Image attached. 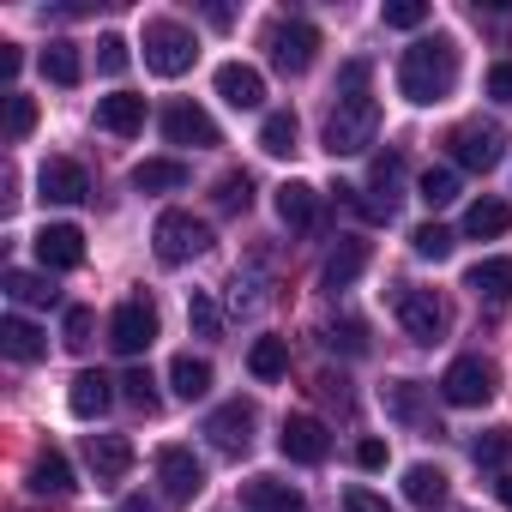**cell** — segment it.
<instances>
[{"instance_id": "cell-1", "label": "cell", "mask_w": 512, "mask_h": 512, "mask_svg": "<svg viewBox=\"0 0 512 512\" xmlns=\"http://www.w3.org/2000/svg\"><path fill=\"white\" fill-rule=\"evenodd\" d=\"M380 133V103L368 97V61H350L344 79H338V103L326 115V151L332 157H356L368 151Z\"/></svg>"}, {"instance_id": "cell-2", "label": "cell", "mask_w": 512, "mask_h": 512, "mask_svg": "<svg viewBox=\"0 0 512 512\" xmlns=\"http://www.w3.org/2000/svg\"><path fill=\"white\" fill-rule=\"evenodd\" d=\"M398 91L416 103V109H434L458 91V43L452 37H422L404 49L398 61Z\"/></svg>"}, {"instance_id": "cell-3", "label": "cell", "mask_w": 512, "mask_h": 512, "mask_svg": "<svg viewBox=\"0 0 512 512\" xmlns=\"http://www.w3.org/2000/svg\"><path fill=\"white\" fill-rule=\"evenodd\" d=\"M205 247H211V223H199L193 211H163L157 229H151L157 266H187V260H199Z\"/></svg>"}, {"instance_id": "cell-4", "label": "cell", "mask_w": 512, "mask_h": 512, "mask_svg": "<svg viewBox=\"0 0 512 512\" xmlns=\"http://www.w3.org/2000/svg\"><path fill=\"white\" fill-rule=\"evenodd\" d=\"M193 61H199V43H193V31L181 19H151L145 25V67L157 79H181Z\"/></svg>"}, {"instance_id": "cell-5", "label": "cell", "mask_w": 512, "mask_h": 512, "mask_svg": "<svg viewBox=\"0 0 512 512\" xmlns=\"http://www.w3.org/2000/svg\"><path fill=\"white\" fill-rule=\"evenodd\" d=\"M392 314H398V326H404L416 344H440L446 326H452V308H446L434 290H422V284H398V290H392Z\"/></svg>"}, {"instance_id": "cell-6", "label": "cell", "mask_w": 512, "mask_h": 512, "mask_svg": "<svg viewBox=\"0 0 512 512\" xmlns=\"http://www.w3.org/2000/svg\"><path fill=\"white\" fill-rule=\"evenodd\" d=\"M446 157H452L458 169H470V175H488V169H500V157H506V133H500L494 121H458V127L446 133Z\"/></svg>"}, {"instance_id": "cell-7", "label": "cell", "mask_w": 512, "mask_h": 512, "mask_svg": "<svg viewBox=\"0 0 512 512\" xmlns=\"http://www.w3.org/2000/svg\"><path fill=\"white\" fill-rule=\"evenodd\" d=\"M494 392H500V368H494L488 356H458V362L440 374V398H446L452 410H482Z\"/></svg>"}, {"instance_id": "cell-8", "label": "cell", "mask_w": 512, "mask_h": 512, "mask_svg": "<svg viewBox=\"0 0 512 512\" xmlns=\"http://www.w3.org/2000/svg\"><path fill=\"white\" fill-rule=\"evenodd\" d=\"M266 55H272V67L278 73H308L314 67V55H320V31L308 25V19H278L272 31H266Z\"/></svg>"}, {"instance_id": "cell-9", "label": "cell", "mask_w": 512, "mask_h": 512, "mask_svg": "<svg viewBox=\"0 0 512 512\" xmlns=\"http://www.w3.org/2000/svg\"><path fill=\"white\" fill-rule=\"evenodd\" d=\"M109 344H115V356H145L157 344V308L145 296H127L109 320Z\"/></svg>"}, {"instance_id": "cell-10", "label": "cell", "mask_w": 512, "mask_h": 512, "mask_svg": "<svg viewBox=\"0 0 512 512\" xmlns=\"http://www.w3.org/2000/svg\"><path fill=\"white\" fill-rule=\"evenodd\" d=\"M253 428H260V410H253L247 398H229V404H223V410H211V422H205L211 446H217V452H229V458H241V452L253 446Z\"/></svg>"}, {"instance_id": "cell-11", "label": "cell", "mask_w": 512, "mask_h": 512, "mask_svg": "<svg viewBox=\"0 0 512 512\" xmlns=\"http://www.w3.org/2000/svg\"><path fill=\"white\" fill-rule=\"evenodd\" d=\"M278 452H284L290 464H326L332 434H326L320 416H284V428H278Z\"/></svg>"}, {"instance_id": "cell-12", "label": "cell", "mask_w": 512, "mask_h": 512, "mask_svg": "<svg viewBox=\"0 0 512 512\" xmlns=\"http://www.w3.org/2000/svg\"><path fill=\"white\" fill-rule=\"evenodd\" d=\"M157 482H163V500H193L199 488H205V464L187 452V446H163L157 452Z\"/></svg>"}, {"instance_id": "cell-13", "label": "cell", "mask_w": 512, "mask_h": 512, "mask_svg": "<svg viewBox=\"0 0 512 512\" xmlns=\"http://www.w3.org/2000/svg\"><path fill=\"white\" fill-rule=\"evenodd\" d=\"M37 193H43L49 205H85V199H91V175H85L73 157H49V163L37 169Z\"/></svg>"}, {"instance_id": "cell-14", "label": "cell", "mask_w": 512, "mask_h": 512, "mask_svg": "<svg viewBox=\"0 0 512 512\" xmlns=\"http://www.w3.org/2000/svg\"><path fill=\"white\" fill-rule=\"evenodd\" d=\"M37 260H43V272H79L85 266V235L73 223H43L37 229Z\"/></svg>"}, {"instance_id": "cell-15", "label": "cell", "mask_w": 512, "mask_h": 512, "mask_svg": "<svg viewBox=\"0 0 512 512\" xmlns=\"http://www.w3.org/2000/svg\"><path fill=\"white\" fill-rule=\"evenodd\" d=\"M163 139H169V145H193V151H205V145H217V121H211L199 103L181 97V103L163 109Z\"/></svg>"}, {"instance_id": "cell-16", "label": "cell", "mask_w": 512, "mask_h": 512, "mask_svg": "<svg viewBox=\"0 0 512 512\" xmlns=\"http://www.w3.org/2000/svg\"><path fill=\"white\" fill-rule=\"evenodd\" d=\"M380 404H386V416H398L404 428H422V434H440V422H434V410H428V386H416V380H386V392H380Z\"/></svg>"}, {"instance_id": "cell-17", "label": "cell", "mask_w": 512, "mask_h": 512, "mask_svg": "<svg viewBox=\"0 0 512 512\" xmlns=\"http://www.w3.org/2000/svg\"><path fill=\"white\" fill-rule=\"evenodd\" d=\"M368 260H374V247H368L362 235H344V241L326 253V266H320V290H350V284L368 272Z\"/></svg>"}, {"instance_id": "cell-18", "label": "cell", "mask_w": 512, "mask_h": 512, "mask_svg": "<svg viewBox=\"0 0 512 512\" xmlns=\"http://www.w3.org/2000/svg\"><path fill=\"white\" fill-rule=\"evenodd\" d=\"M217 97H223L229 109H260V103H266V79H260V67L223 61V67H217Z\"/></svg>"}, {"instance_id": "cell-19", "label": "cell", "mask_w": 512, "mask_h": 512, "mask_svg": "<svg viewBox=\"0 0 512 512\" xmlns=\"http://www.w3.org/2000/svg\"><path fill=\"white\" fill-rule=\"evenodd\" d=\"M241 506H247V512H308L302 488H290V482H278V476H253V482H241Z\"/></svg>"}, {"instance_id": "cell-20", "label": "cell", "mask_w": 512, "mask_h": 512, "mask_svg": "<svg viewBox=\"0 0 512 512\" xmlns=\"http://www.w3.org/2000/svg\"><path fill=\"white\" fill-rule=\"evenodd\" d=\"M398 199H404V157L392 151V157H380L374 175H368V217H392Z\"/></svg>"}, {"instance_id": "cell-21", "label": "cell", "mask_w": 512, "mask_h": 512, "mask_svg": "<svg viewBox=\"0 0 512 512\" xmlns=\"http://www.w3.org/2000/svg\"><path fill=\"white\" fill-rule=\"evenodd\" d=\"M97 127L115 133V139H133L145 127V97L133 91H115V97H97Z\"/></svg>"}, {"instance_id": "cell-22", "label": "cell", "mask_w": 512, "mask_h": 512, "mask_svg": "<svg viewBox=\"0 0 512 512\" xmlns=\"http://www.w3.org/2000/svg\"><path fill=\"white\" fill-rule=\"evenodd\" d=\"M85 464L97 470V482H121V476L133 470V446H127L121 434H91V440H85Z\"/></svg>"}, {"instance_id": "cell-23", "label": "cell", "mask_w": 512, "mask_h": 512, "mask_svg": "<svg viewBox=\"0 0 512 512\" xmlns=\"http://www.w3.org/2000/svg\"><path fill=\"white\" fill-rule=\"evenodd\" d=\"M25 482H31V494H43V500H61V494H73V488H79V482H73L67 452H55V446L31 458V476H25Z\"/></svg>"}, {"instance_id": "cell-24", "label": "cell", "mask_w": 512, "mask_h": 512, "mask_svg": "<svg viewBox=\"0 0 512 512\" xmlns=\"http://www.w3.org/2000/svg\"><path fill=\"white\" fill-rule=\"evenodd\" d=\"M67 404H73V416H79V422H97V416H103V410L115 404V380H109V374H91V368H85V374L73 380Z\"/></svg>"}, {"instance_id": "cell-25", "label": "cell", "mask_w": 512, "mask_h": 512, "mask_svg": "<svg viewBox=\"0 0 512 512\" xmlns=\"http://www.w3.org/2000/svg\"><path fill=\"white\" fill-rule=\"evenodd\" d=\"M0 350H7L13 362H43V356H49V338H43L31 320L7 314V320H0Z\"/></svg>"}, {"instance_id": "cell-26", "label": "cell", "mask_w": 512, "mask_h": 512, "mask_svg": "<svg viewBox=\"0 0 512 512\" xmlns=\"http://www.w3.org/2000/svg\"><path fill=\"white\" fill-rule=\"evenodd\" d=\"M133 187H139V193H181V187H187V163H181V157H145V163L133 169Z\"/></svg>"}, {"instance_id": "cell-27", "label": "cell", "mask_w": 512, "mask_h": 512, "mask_svg": "<svg viewBox=\"0 0 512 512\" xmlns=\"http://www.w3.org/2000/svg\"><path fill=\"white\" fill-rule=\"evenodd\" d=\"M464 290H476L482 302H512V260H476L464 272Z\"/></svg>"}, {"instance_id": "cell-28", "label": "cell", "mask_w": 512, "mask_h": 512, "mask_svg": "<svg viewBox=\"0 0 512 512\" xmlns=\"http://www.w3.org/2000/svg\"><path fill=\"white\" fill-rule=\"evenodd\" d=\"M404 500L422 506V512H434V506L446 500V470H440V464H410V470H404Z\"/></svg>"}, {"instance_id": "cell-29", "label": "cell", "mask_w": 512, "mask_h": 512, "mask_svg": "<svg viewBox=\"0 0 512 512\" xmlns=\"http://www.w3.org/2000/svg\"><path fill=\"white\" fill-rule=\"evenodd\" d=\"M247 374H253V380H266V386L284 380V374H290V344H284V338H253V350H247Z\"/></svg>"}, {"instance_id": "cell-30", "label": "cell", "mask_w": 512, "mask_h": 512, "mask_svg": "<svg viewBox=\"0 0 512 512\" xmlns=\"http://www.w3.org/2000/svg\"><path fill=\"white\" fill-rule=\"evenodd\" d=\"M278 217H284L290 229H308V223L320 217V193H314L308 181H284V187H278Z\"/></svg>"}, {"instance_id": "cell-31", "label": "cell", "mask_w": 512, "mask_h": 512, "mask_svg": "<svg viewBox=\"0 0 512 512\" xmlns=\"http://www.w3.org/2000/svg\"><path fill=\"white\" fill-rule=\"evenodd\" d=\"M512 229V205L506 199H476L470 211H464V235H476V241H494V235H506Z\"/></svg>"}, {"instance_id": "cell-32", "label": "cell", "mask_w": 512, "mask_h": 512, "mask_svg": "<svg viewBox=\"0 0 512 512\" xmlns=\"http://www.w3.org/2000/svg\"><path fill=\"white\" fill-rule=\"evenodd\" d=\"M169 386H175V398H187V404L205 398V392H211V362H205V356H175V362H169Z\"/></svg>"}, {"instance_id": "cell-33", "label": "cell", "mask_w": 512, "mask_h": 512, "mask_svg": "<svg viewBox=\"0 0 512 512\" xmlns=\"http://www.w3.org/2000/svg\"><path fill=\"white\" fill-rule=\"evenodd\" d=\"M7 296H13L19 308H49V302H55V284H49V272L13 266V272H7Z\"/></svg>"}, {"instance_id": "cell-34", "label": "cell", "mask_w": 512, "mask_h": 512, "mask_svg": "<svg viewBox=\"0 0 512 512\" xmlns=\"http://www.w3.org/2000/svg\"><path fill=\"white\" fill-rule=\"evenodd\" d=\"M260 151H266V157H290V151H296V115H290V109H272V115L260 121Z\"/></svg>"}, {"instance_id": "cell-35", "label": "cell", "mask_w": 512, "mask_h": 512, "mask_svg": "<svg viewBox=\"0 0 512 512\" xmlns=\"http://www.w3.org/2000/svg\"><path fill=\"white\" fill-rule=\"evenodd\" d=\"M43 79H55V85H79V79H85L79 49H73V43H49V49H43Z\"/></svg>"}, {"instance_id": "cell-36", "label": "cell", "mask_w": 512, "mask_h": 512, "mask_svg": "<svg viewBox=\"0 0 512 512\" xmlns=\"http://www.w3.org/2000/svg\"><path fill=\"white\" fill-rule=\"evenodd\" d=\"M31 127H37V103L25 91H7V145H25Z\"/></svg>"}, {"instance_id": "cell-37", "label": "cell", "mask_w": 512, "mask_h": 512, "mask_svg": "<svg viewBox=\"0 0 512 512\" xmlns=\"http://www.w3.org/2000/svg\"><path fill=\"white\" fill-rule=\"evenodd\" d=\"M416 199H422V205H434V211H440V205H452V199H458V175H452V169H422Z\"/></svg>"}, {"instance_id": "cell-38", "label": "cell", "mask_w": 512, "mask_h": 512, "mask_svg": "<svg viewBox=\"0 0 512 512\" xmlns=\"http://www.w3.org/2000/svg\"><path fill=\"white\" fill-rule=\"evenodd\" d=\"M187 326H193V338H223V314H217V302L205 290L187 296Z\"/></svg>"}, {"instance_id": "cell-39", "label": "cell", "mask_w": 512, "mask_h": 512, "mask_svg": "<svg viewBox=\"0 0 512 512\" xmlns=\"http://www.w3.org/2000/svg\"><path fill=\"white\" fill-rule=\"evenodd\" d=\"M410 247L422 253V260H446V253H452V229H440V223H416V229H410Z\"/></svg>"}, {"instance_id": "cell-40", "label": "cell", "mask_w": 512, "mask_h": 512, "mask_svg": "<svg viewBox=\"0 0 512 512\" xmlns=\"http://www.w3.org/2000/svg\"><path fill=\"white\" fill-rule=\"evenodd\" d=\"M380 19H386L392 31H422V25H428V7H422V0H386Z\"/></svg>"}, {"instance_id": "cell-41", "label": "cell", "mask_w": 512, "mask_h": 512, "mask_svg": "<svg viewBox=\"0 0 512 512\" xmlns=\"http://www.w3.org/2000/svg\"><path fill=\"white\" fill-rule=\"evenodd\" d=\"M326 350H338V356H368V326H362V320L332 326V332H326Z\"/></svg>"}, {"instance_id": "cell-42", "label": "cell", "mask_w": 512, "mask_h": 512, "mask_svg": "<svg viewBox=\"0 0 512 512\" xmlns=\"http://www.w3.org/2000/svg\"><path fill=\"white\" fill-rule=\"evenodd\" d=\"M91 332H97V314H91V308H67L61 344H67V350H91Z\"/></svg>"}, {"instance_id": "cell-43", "label": "cell", "mask_w": 512, "mask_h": 512, "mask_svg": "<svg viewBox=\"0 0 512 512\" xmlns=\"http://www.w3.org/2000/svg\"><path fill=\"white\" fill-rule=\"evenodd\" d=\"M121 386H127V404H133V410H145V416H157V404H163V398H157V380H151L145 368H133V374H127Z\"/></svg>"}, {"instance_id": "cell-44", "label": "cell", "mask_w": 512, "mask_h": 512, "mask_svg": "<svg viewBox=\"0 0 512 512\" xmlns=\"http://www.w3.org/2000/svg\"><path fill=\"white\" fill-rule=\"evenodd\" d=\"M253 205V181L247 175H223L217 181V211H247Z\"/></svg>"}, {"instance_id": "cell-45", "label": "cell", "mask_w": 512, "mask_h": 512, "mask_svg": "<svg viewBox=\"0 0 512 512\" xmlns=\"http://www.w3.org/2000/svg\"><path fill=\"white\" fill-rule=\"evenodd\" d=\"M506 452H512V434H506V428H488V434L470 440V458H476V464H500Z\"/></svg>"}, {"instance_id": "cell-46", "label": "cell", "mask_w": 512, "mask_h": 512, "mask_svg": "<svg viewBox=\"0 0 512 512\" xmlns=\"http://www.w3.org/2000/svg\"><path fill=\"white\" fill-rule=\"evenodd\" d=\"M127 61H133V55H127V43H121V37H103V43H97V73H109V79H115V73H127Z\"/></svg>"}, {"instance_id": "cell-47", "label": "cell", "mask_w": 512, "mask_h": 512, "mask_svg": "<svg viewBox=\"0 0 512 512\" xmlns=\"http://www.w3.org/2000/svg\"><path fill=\"white\" fill-rule=\"evenodd\" d=\"M344 512H398V506H386V494H374V488H350Z\"/></svg>"}, {"instance_id": "cell-48", "label": "cell", "mask_w": 512, "mask_h": 512, "mask_svg": "<svg viewBox=\"0 0 512 512\" xmlns=\"http://www.w3.org/2000/svg\"><path fill=\"white\" fill-rule=\"evenodd\" d=\"M488 97H494V103H512V61H500V67L488 73Z\"/></svg>"}, {"instance_id": "cell-49", "label": "cell", "mask_w": 512, "mask_h": 512, "mask_svg": "<svg viewBox=\"0 0 512 512\" xmlns=\"http://www.w3.org/2000/svg\"><path fill=\"white\" fill-rule=\"evenodd\" d=\"M356 464H362V470H380V464H386V440H362V446H356Z\"/></svg>"}, {"instance_id": "cell-50", "label": "cell", "mask_w": 512, "mask_h": 512, "mask_svg": "<svg viewBox=\"0 0 512 512\" xmlns=\"http://www.w3.org/2000/svg\"><path fill=\"white\" fill-rule=\"evenodd\" d=\"M19 67H25L19 43H0V79H19Z\"/></svg>"}, {"instance_id": "cell-51", "label": "cell", "mask_w": 512, "mask_h": 512, "mask_svg": "<svg viewBox=\"0 0 512 512\" xmlns=\"http://www.w3.org/2000/svg\"><path fill=\"white\" fill-rule=\"evenodd\" d=\"M121 512H157V500H145V494H127V506Z\"/></svg>"}, {"instance_id": "cell-52", "label": "cell", "mask_w": 512, "mask_h": 512, "mask_svg": "<svg viewBox=\"0 0 512 512\" xmlns=\"http://www.w3.org/2000/svg\"><path fill=\"white\" fill-rule=\"evenodd\" d=\"M494 488H500V500H506V506H512V476H500V482H494Z\"/></svg>"}]
</instances>
